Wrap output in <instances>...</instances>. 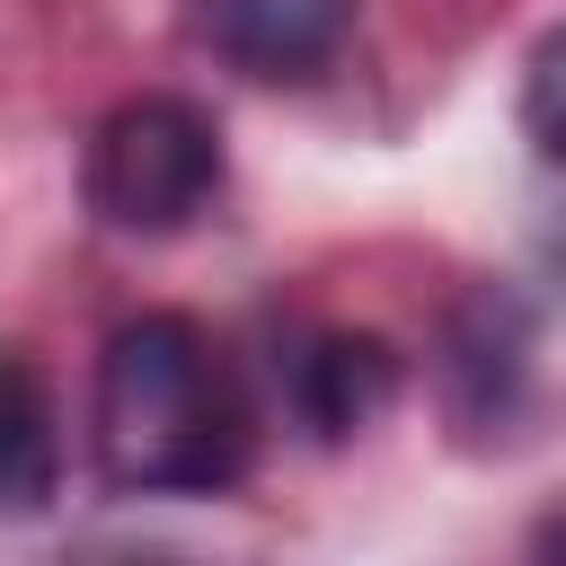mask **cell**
<instances>
[{
	"label": "cell",
	"instance_id": "1",
	"mask_svg": "<svg viewBox=\"0 0 566 566\" xmlns=\"http://www.w3.org/2000/svg\"><path fill=\"white\" fill-rule=\"evenodd\" d=\"M88 442L115 495H221L256 460V416L186 310H142L97 354Z\"/></svg>",
	"mask_w": 566,
	"mask_h": 566
},
{
	"label": "cell",
	"instance_id": "2",
	"mask_svg": "<svg viewBox=\"0 0 566 566\" xmlns=\"http://www.w3.org/2000/svg\"><path fill=\"white\" fill-rule=\"evenodd\" d=\"M88 212L124 239H177L221 195V133L195 97H124L80 159Z\"/></svg>",
	"mask_w": 566,
	"mask_h": 566
},
{
	"label": "cell",
	"instance_id": "3",
	"mask_svg": "<svg viewBox=\"0 0 566 566\" xmlns=\"http://www.w3.org/2000/svg\"><path fill=\"white\" fill-rule=\"evenodd\" d=\"M186 18L230 71H248L265 88L318 80L354 35V0H186Z\"/></svg>",
	"mask_w": 566,
	"mask_h": 566
},
{
	"label": "cell",
	"instance_id": "4",
	"mask_svg": "<svg viewBox=\"0 0 566 566\" xmlns=\"http://www.w3.org/2000/svg\"><path fill=\"white\" fill-rule=\"evenodd\" d=\"M442 380H451L460 424H504V416L522 407V380H531V310H522L513 292H478V301L451 318Z\"/></svg>",
	"mask_w": 566,
	"mask_h": 566
},
{
	"label": "cell",
	"instance_id": "5",
	"mask_svg": "<svg viewBox=\"0 0 566 566\" xmlns=\"http://www.w3.org/2000/svg\"><path fill=\"white\" fill-rule=\"evenodd\" d=\"M389 398H398V354H389L380 336L336 327V336H310V345L292 354V407H301V424H310L318 442H345V433L380 424Z\"/></svg>",
	"mask_w": 566,
	"mask_h": 566
},
{
	"label": "cell",
	"instance_id": "6",
	"mask_svg": "<svg viewBox=\"0 0 566 566\" xmlns=\"http://www.w3.org/2000/svg\"><path fill=\"white\" fill-rule=\"evenodd\" d=\"M53 495V398L18 345H0V513H35Z\"/></svg>",
	"mask_w": 566,
	"mask_h": 566
},
{
	"label": "cell",
	"instance_id": "7",
	"mask_svg": "<svg viewBox=\"0 0 566 566\" xmlns=\"http://www.w3.org/2000/svg\"><path fill=\"white\" fill-rule=\"evenodd\" d=\"M557 62H566V35L548 27V35L531 44V80H522V133H531L539 159H557V80H566Z\"/></svg>",
	"mask_w": 566,
	"mask_h": 566
}]
</instances>
